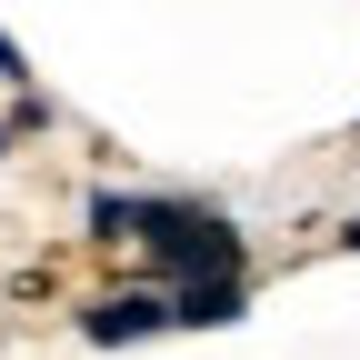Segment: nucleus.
Here are the masks:
<instances>
[{
  "label": "nucleus",
  "instance_id": "obj_5",
  "mask_svg": "<svg viewBox=\"0 0 360 360\" xmlns=\"http://www.w3.org/2000/svg\"><path fill=\"white\" fill-rule=\"evenodd\" d=\"M0 80H30V60H20V40L0 30Z\"/></svg>",
  "mask_w": 360,
  "mask_h": 360
},
{
  "label": "nucleus",
  "instance_id": "obj_1",
  "mask_svg": "<svg viewBox=\"0 0 360 360\" xmlns=\"http://www.w3.org/2000/svg\"><path fill=\"white\" fill-rule=\"evenodd\" d=\"M141 240H150V260L170 270V290H191V281H240V231H231L220 210L141 200Z\"/></svg>",
  "mask_w": 360,
  "mask_h": 360
},
{
  "label": "nucleus",
  "instance_id": "obj_6",
  "mask_svg": "<svg viewBox=\"0 0 360 360\" xmlns=\"http://www.w3.org/2000/svg\"><path fill=\"white\" fill-rule=\"evenodd\" d=\"M350 250H360V220H350Z\"/></svg>",
  "mask_w": 360,
  "mask_h": 360
},
{
  "label": "nucleus",
  "instance_id": "obj_2",
  "mask_svg": "<svg viewBox=\"0 0 360 360\" xmlns=\"http://www.w3.org/2000/svg\"><path fill=\"white\" fill-rule=\"evenodd\" d=\"M150 330H170V290H110V300L80 310L90 350H120V340H150Z\"/></svg>",
  "mask_w": 360,
  "mask_h": 360
},
{
  "label": "nucleus",
  "instance_id": "obj_4",
  "mask_svg": "<svg viewBox=\"0 0 360 360\" xmlns=\"http://www.w3.org/2000/svg\"><path fill=\"white\" fill-rule=\"evenodd\" d=\"M130 231H141V200H120V191L90 200V240H130Z\"/></svg>",
  "mask_w": 360,
  "mask_h": 360
},
{
  "label": "nucleus",
  "instance_id": "obj_7",
  "mask_svg": "<svg viewBox=\"0 0 360 360\" xmlns=\"http://www.w3.org/2000/svg\"><path fill=\"white\" fill-rule=\"evenodd\" d=\"M0 150H11V141H0Z\"/></svg>",
  "mask_w": 360,
  "mask_h": 360
},
{
  "label": "nucleus",
  "instance_id": "obj_3",
  "mask_svg": "<svg viewBox=\"0 0 360 360\" xmlns=\"http://www.w3.org/2000/svg\"><path fill=\"white\" fill-rule=\"evenodd\" d=\"M231 310H240V281H191V290H170V321H191V330L231 321Z\"/></svg>",
  "mask_w": 360,
  "mask_h": 360
}]
</instances>
